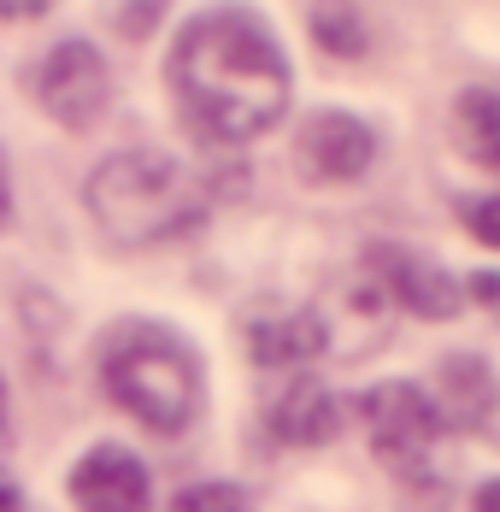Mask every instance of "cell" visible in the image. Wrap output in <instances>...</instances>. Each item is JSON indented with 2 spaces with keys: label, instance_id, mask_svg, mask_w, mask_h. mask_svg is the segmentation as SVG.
<instances>
[{
  "label": "cell",
  "instance_id": "cell-11",
  "mask_svg": "<svg viewBox=\"0 0 500 512\" xmlns=\"http://www.w3.org/2000/svg\"><path fill=\"white\" fill-rule=\"evenodd\" d=\"M442 389L453 401V424H465L471 436L500 442V377L489 371L483 354H453L442 365Z\"/></svg>",
  "mask_w": 500,
  "mask_h": 512
},
{
  "label": "cell",
  "instance_id": "cell-17",
  "mask_svg": "<svg viewBox=\"0 0 500 512\" xmlns=\"http://www.w3.org/2000/svg\"><path fill=\"white\" fill-rule=\"evenodd\" d=\"M12 224V165H6V148H0V230Z\"/></svg>",
  "mask_w": 500,
  "mask_h": 512
},
{
  "label": "cell",
  "instance_id": "cell-14",
  "mask_svg": "<svg viewBox=\"0 0 500 512\" xmlns=\"http://www.w3.org/2000/svg\"><path fill=\"white\" fill-rule=\"evenodd\" d=\"M171 512H253V507L236 483H189V489L171 501Z\"/></svg>",
  "mask_w": 500,
  "mask_h": 512
},
{
  "label": "cell",
  "instance_id": "cell-2",
  "mask_svg": "<svg viewBox=\"0 0 500 512\" xmlns=\"http://www.w3.org/2000/svg\"><path fill=\"white\" fill-rule=\"evenodd\" d=\"M100 389L153 436H183L200 418L206 371L195 342L159 318H118L100 336Z\"/></svg>",
  "mask_w": 500,
  "mask_h": 512
},
{
  "label": "cell",
  "instance_id": "cell-4",
  "mask_svg": "<svg viewBox=\"0 0 500 512\" xmlns=\"http://www.w3.org/2000/svg\"><path fill=\"white\" fill-rule=\"evenodd\" d=\"M359 424L371 436V454L395 471H418V465L436 454L442 430H448V412L442 401L424 389V383H406V377H389V383H371L359 395Z\"/></svg>",
  "mask_w": 500,
  "mask_h": 512
},
{
  "label": "cell",
  "instance_id": "cell-21",
  "mask_svg": "<svg viewBox=\"0 0 500 512\" xmlns=\"http://www.w3.org/2000/svg\"><path fill=\"white\" fill-rule=\"evenodd\" d=\"M0 424H6V377H0Z\"/></svg>",
  "mask_w": 500,
  "mask_h": 512
},
{
  "label": "cell",
  "instance_id": "cell-10",
  "mask_svg": "<svg viewBox=\"0 0 500 512\" xmlns=\"http://www.w3.org/2000/svg\"><path fill=\"white\" fill-rule=\"evenodd\" d=\"M265 424H271V436L289 442V448H324V442L342 430V407H336V395H330L318 377H295V383L265 407Z\"/></svg>",
  "mask_w": 500,
  "mask_h": 512
},
{
  "label": "cell",
  "instance_id": "cell-16",
  "mask_svg": "<svg viewBox=\"0 0 500 512\" xmlns=\"http://www.w3.org/2000/svg\"><path fill=\"white\" fill-rule=\"evenodd\" d=\"M53 0H0V18L6 24H24V18H42Z\"/></svg>",
  "mask_w": 500,
  "mask_h": 512
},
{
  "label": "cell",
  "instance_id": "cell-18",
  "mask_svg": "<svg viewBox=\"0 0 500 512\" xmlns=\"http://www.w3.org/2000/svg\"><path fill=\"white\" fill-rule=\"evenodd\" d=\"M471 507H477V512H500V477H489V483H477Z\"/></svg>",
  "mask_w": 500,
  "mask_h": 512
},
{
  "label": "cell",
  "instance_id": "cell-15",
  "mask_svg": "<svg viewBox=\"0 0 500 512\" xmlns=\"http://www.w3.org/2000/svg\"><path fill=\"white\" fill-rule=\"evenodd\" d=\"M459 224H465L471 242H483V248H495L500 254V195H477V201H465L459 206Z\"/></svg>",
  "mask_w": 500,
  "mask_h": 512
},
{
  "label": "cell",
  "instance_id": "cell-6",
  "mask_svg": "<svg viewBox=\"0 0 500 512\" xmlns=\"http://www.w3.org/2000/svg\"><path fill=\"white\" fill-rule=\"evenodd\" d=\"M295 159L312 183H359L377 165V130L342 106L312 112L295 136Z\"/></svg>",
  "mask_w": 500,
  "mask_h": 512
},
{
  "label": "cell",
  "instance_id": "cell-19",
  "mask_svg": "<svg viewBox=\"0 0 500 512\" xmlns=\"http://www.w3.org/2000/svg\"><path fill=\"white\" fill-rule=\"evenodd\" d=\"M0 512H24V495H18V483L0 471Z\"/></svg>",
  "mask_w": 500,
  "mask_h": 512
},
{
  "label": "cell",
  "instance_id": "cell-7",
  "mask_svg": "<svg viewBox=\"0 0 500 512\" xmlns=\"http://www.w3.org/2000/svg\"><path fill=\"white\" fill-rule=\"evenodd\" d=\"M365 259H371V271L383 277V289H389L412 318L448 324V318L465 312V283L453 277L448 265H436L430 254H412V248H395V242H377Z\"/></svg>",
  "mask_w": 500,
  "mask_h": 512
},
{
  "label": "cell",
  "instance_id": "cell-12",
  "mask_svg": "<svg viewBox=\"0 0 500 512\" xmlns=\"http://www.w3.org/2000/svg\"><path fill=\"white\" fill-rule=\"evenodd\" d=\"M453 130H459V148L477 165L500 171V89L495 83H477V89H465L453 101Z\"/></svg>",
  "mask_w": 500,
  "mask_h": 512
},
{
  "label": "cell",
  "instance_id": "cell-9",
  "mask_svg": "<svg viewBox=\"0 0 500 512\" xmlns=\"http://www.w3.org/2000/svg\"><path fill=\"white\" fill-rule=\"evenodd\" d=\"M248 359L265 371H283V365H306L330 348V324L312 307H271L248 318Z\"/></svg>",
  "mask_w": 500,
  "mask_h": 512
},
{
  "label": "cell",
  "instance_id": "cell-5",
  "mask_svg": "<svg viewBox=\"0 0 500 512\" xmlns=\"http://www.w3.org/2000/svg\"><path fill=\"white\" fill-rule=\"evenodd\" d=\"M30 95H36V106L48 112L53 124L89 130L100 112L112 106V65H106V53H100L95 42H83V36L53 42V48L42 53V65H36V77H30Z\"/></svg>",
  "mask_w": 500,
  "mask_h": 512
},
{
  "label": "cell",
  "instance_id": "cell-3",
  "mask_svg": "<svg viewBox=\"0 0 500 512\" xmlns=\"http://www.w3.org/2000/svg\"><path fill=\"white\" fill-rule=\"evenodd\" d=\"M83 206L112 248L142 254V248L189 236L206 218V183L183 159L130 148V154H112L95 165V177L83 183Z\"/></svg>",
  "mask_w": 500,
  "mask_h": 512
},
{
  "label": "cell",
  "instance_id": "cell-1",
  "mask_svg": "<svg viewBox=\"0 0 500 512\" xmlns=\"http://www.w3.org/2000/svg\"><path fill=\"white\" fill-rule=\"evenodd\" d=\"M165 89L200 142L248 148L283 124L295 71L259 6L218 0L177 30L165 53Z\"/></svg>",
  "mask_w": 500,
  "mask_h": 512
},
{
  "label": "cell",
  "instance_id": "cell-8",
  "mask_svg": "<svg viewBox=\"0 0 500 512\" xmlns=\"http://www.w3.org/2000/svg\"><path fill=\"white\" fill-rule=\"evenodd\" d=\"M65 495H71L77 512H148L153 507V477L130 448L100 442V448H89L83 460L71 465Z\"/></svg>",
  "mask_w": 500,
  "mask_h": 512
},
{
  "label": "cell",
  "instance_id": "cell-20",
  "mask_svg": "<svg viewBox=\"0 0 500 512\" xmlns=\"http://www.w3.org/2000/svg\"><path fill=\"white\" fill-rule=\"evenodd\" d=\"M471 295H483V301H500V277H471Z\"/></svg>",
  "mask_w": 500,
  "mask_h": 512
},
{
  "label": "cell",
  "instance_id": "cell-13",
  "mask_svg": "<svg viewBox=\"0 0 500 512\" xmlns=\"http://www.w3.org/2000/svg\"><path fill=\"white\" fill-rule=\"evenodd\" d=\"M312 42L330 59H359V53L371 48V30H365V18H359L353 0H318L312 6Z\"/></svg>",
  "mask_w": 500,
  "mask_h": 512
}]
</instances>
